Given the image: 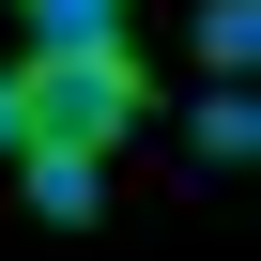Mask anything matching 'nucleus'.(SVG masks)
I'll use <instances>...</instances> for the list:
<instances>
[{
    "label": "nucleus",
    "instance_id": "1",
    "mask_svg": "<svg viewBox=\"0 0 261 261\" xmlns=\"http://www.w3.org/2000/svg\"><path fill=\"white\" fill-rule=\"evenodd\" d=\"M139 123V46H62V62H16V154H92Z\"/></svg>",
    "mask_w": 261,
    "mask_h": 261
},
{
    "label": "nucleus",
    "instance_id": "2",
    "mask_svg": "<svg viewBox=\"0 0 261 261\" xmlns=\"http://www.w3.org/2000/svg\"><path fill=\"white\" fill-rule=\"evenodd\" d=\"M16 200H31L46 230H92V215H108V169H92V154H16Z\"/></svg>",
    "mask_w": 261,
    "mask_h": 261
},
{
    "label": "nucleus",
    "instance_id": "3",
    "mask_svg": "<svg viewBox=\"0 0 261 261\" xmlns=\"http://www.w3.org/2000/svg\"><path fill=\"white\" fill-rule=\"evenodd\" d=\"M16 31H31V62H62V46H123L108 0H16Z\"/></svg>",
    "mask_w": 261,
    "mask_h": 261
},
{
    "label": "nucleus",
    "instance_id": "4",
    "mask_svg": "<svg viewBox=\"0 0 261 261\" xmlns=\"http://www.w3.org/2000/svg\"><path fill=\"white\" fill-rule=\"evenodd\" d=\"M200 62H215V92H246V62H261V0H215V16H200Z\"/></svg>",
    "mask_w": 261,
    "mask_h": 261
},
{
    "label": "nucleus",
    "instance_id": "5",
    "mask_svg": "<svg viewBox=\"0 0 261 261\" xmlns=\"http://www.w3.org/2000/svg\"><path fill=\"white\" fill-rule=\"evenodd\" d=\"M246 154H261V108L246 92H200V169H246Z\"/></svg>",
    "mask_w": 261,
    "mask_h": 261
},
{
    "label": "nucleus",
    "instance_id": "6",
    "mask_svg": "<svg viewBox=\"0 0 261 261\" xmlns=\"http://www.w3.org/2000/svg\"><path fill=\"white\" fill-rule=\"evenodd\" d=\"M0 154H16V77H0Z\"/></svg>",
    "mask_w": 261,
    "mask_h": 261
},
{
    "label": "nucleus",
    "instance_id": "7",
    "mask_svg": "<svg viewBox=\"0 0 261 261\" xmlns=\"http://www.w3.org/2000/svg\"><path fill=\"white\" fill-rule=\"evenodd\" d=\"M108 16H123V0H108Z\"/></svg>",
    "mask_w": 261,
    "mask_h": 261
}]
</instances>
